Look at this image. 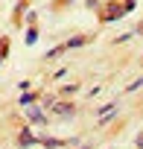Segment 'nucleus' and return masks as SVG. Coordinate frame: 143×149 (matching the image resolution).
<instances>
[{"mask_svg": "<svg viewBox=\"0 0 143 149\" xmlns=\"http://www.w3.org/2000/svg\"><path fill=\"white\" fill-rule=\"evenodd\" d=\"M123 12H126V6H108V9H105V15H102V21H117Z\"/></svg>", "mask_w": 143, "mask_h": 149, "instance_id": "1", "label": "nucleus"}, {"mask_svg": "<svg viewBox=\"0 0 143 149\" xmlns=\"http://www.w3.org/2000/svg\"><path fill=\"white\" fill-rule=\"evenodd\" d=\"M53 114L70 117V114H73V105H67V102H53Z\"/></svg>", "mask_w": 143, "mask_h": 149, "instance_id": "2", "label": "nucleus"}, {"mask_svg": "<svg viewBox=\"0 0 143 149\" xmlns=\"http://www.w3.org/2000/svg\"><path fill=\"white\" fill-rule=\"evenodd\" d=\"M32 143H38L35 134H32L29 129H24V132H21V146H32Z\"/></svg>", "mask_w": 143, "mask_h": 149, "instance_id": "3", "label": "nucleus"}, {"mask_svg": "<svg viewBox=\"0 0 143 149\" xmlns=\"http://www.w3.org/2000/svg\"><path fill=\"white\" fill-rule=\"evenodd\" d=\"M26 117H29L32 123H44V120H47V117L41 114V108H29V111H26Z\"/></svg>", "mask_w": 143, "mask_h": 149, "instance_id": "4", "label": "nucleus"}, {"mask_svg": "<svg viewBox=\"0 0 143 149\" xmlns=\"http://www.w3.org/2000/svg\"><path fill=\"white\" fill-rule=\"evenodd\" d=\"M41 143H44V146H47V149H58V146H61V143H64V140H56V137H44V140H41Z\"/></svg>", "mask_w": 143, "mask_h": 149, "instance_id": "5", "label": "nucleus"}, {"mask_svg": "<svg viewBox=\"0 0 143 149\" xmlns=\"http://www.w3.org/2000/svg\"><path fill=\"white\" fill-rule=\"evenodd\" d=\"M82 44H85V38H82V35H76V38H70V41H67L64 47L70 50V47H82Z\"/></svg>", "mask_w": 143, "mask_h": 149, "instance_id": "6", "label": "nucleus"}, {"mask_svg": "<svg viewBox=\"0 0 143 149\" xmlns=\"http://www.w3.org/2000/svg\"><path fill=\"white\" fill-rule=\"evenodd\" d=\"M32 102H35V94H24L21 97V105H32Z\"/></svg>", "mask_w": 143, "mask_h": 149, "instance_id": "7", "label": "nucleus"}, {"mask_svg": "<svg viewBox=\"0 0 143 149\" xmlns=\"http://www.w3.org/2000/svg\"><path fill=\"white\" fill-rule=\"evenodd\" d=\"M35 38H38V29H29L26 32V44H35Z\"/></svg>", "mask_w": 143, "mask_h": 149, "instance_id": "8", "label": "nucleus"}, {"mask_svg": "<svg viewBox=\"0 0 143 149\" xmlns=\"http://www.w3.org/2000/svg\"><path fill=\"white\" fill-rule=\"evenodd\" d=\"M137 88H143V76H140L137 82H131V88H128V91H137Z\"/></svg>", "mask_w": 143, "mask_h": 149, "instance_id": "9", "label": "nucleus"}, {"mask_svg": "<svg viewBox=\"0 0 143 149\" xmlns=\"http://www.w3.org/2000/svg\"><path fill=\"white\" fill-rule=\"evenodd\" d=\"M82 149H88V146H82Z\"/></svg>", "mask_w": 143, "mask_h": 149, "instance_id": "10", "label": "nucleus"}]
</instances>
